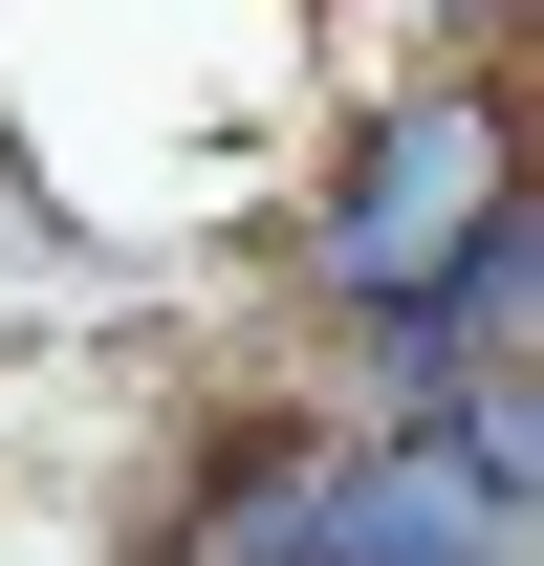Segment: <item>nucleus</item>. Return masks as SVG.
I'll list each match as a JSON object with an SVG mask.
<instances>
[{
    "label": "nucleus",
    "instance_id": "nucleus-1",
    "mask_svg": "<svg viewBox=\"0 0 544 566\" xmlns=\"http://www.w3.org/2000/svg\"><path fill=\"white\" fill-rule=\"evenodd\" d=\"M479 218H501V109H479V87H436V109H393V132H370V175L327 197V283H348V305H393L414 262H458Z\"/></svg>",
    "mask_w": 544,
    "mask_h": 566
}]
</instances>
